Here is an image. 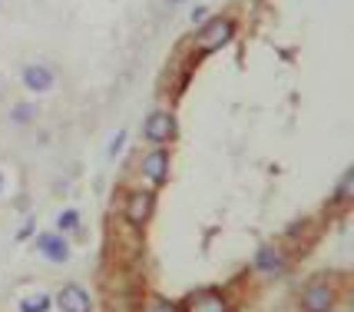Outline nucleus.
Here are the masks:
<instances>
[{"label": "nucleus", "instance_id": "1", "mask_svg": "<svg viewBox=\"0 0 354 312\" xmlns=\"http://www.w3.org/2000/svg\"><path fill=\"white\" fill-rule=\"evenodd\" d=\"M235 37V20L232 17H209L196 33V47L199 53H216Z\"/></svg>", "mask_w": 354, "mask_h": 312}, {"label": "nucleus", "instance_id": "2", "mask_svg": "<svg viewBox=\"0 0 354 312\" xmlns=\"http://www.w3.org/2000/svg\"><path fill=\"white\" fill-rule=\"evenodd\" d=\"M156 213V193L153 189H129L123 206V219L133 226V229H142Z\"/></svg>", "mask_w": 354, "mask_h": 312}, {"label": "nucleus", "instance_id": "3", "mask_svg": "<svg viewBox=\"0 0 354 312\" xmlns=\"http://www.w3.org/2000/svg\"><path fill=\"white\" fill-rule=\"evenodd\" d=\"M142 137H146V143H153V146L172 143L176 140V116H172L169 110H153L146 116V123H142Z\"/></svg>", "mask_w": 354, "mask_h": 312}, {"label": "nucleus", "instance_id": "4", "mask_svg": "<svg viewBox=\"0 0 354 312\" xmlns=\"http://www.w3.org/2000/svg\"><path fill=\"white\" fill-rule=\"evenodd\" d=\"M169 170H172V156L166 146H153L149 153H142V159H139L142 180H149L153 187H162L169 180Z\"/></svg>", "mask_w": 354, "mask_h": 312}, {"label": "nucleus", "instance_id": "5", "mask_svg": "<svg viewBox=\"0 0 354 312\" xmlns=\"http://www.w3.org/2000/svg\"><path fill=\"white\" fill-rule=\"evenodd\" d=\"M20 83H24V90H30V94H50V90L57 87V70L44 60H33L20 70Z\"/></svg>", "mask_w": 354, "mask_h": 312}, {"label": "nucleus", "instance_id": "6", "mask_svg": "<svg viewBox=\"0 0 354 312\" xmlns=\"http://www.w3.org/2000/svg\"><path fill=\"white\" fill-rule=\"evenodd\" d=\"M33 246H37V252L44 256L46 263H53V266H60L70 259V243H66L63 233H40Z\"/></svg>", "mask_w": 354, "mask_h": 312}, {"label": "nucleus", "instance_id": "7", "mask_svg": "<svg viewBox=\"0 0 354 312\" xmlns=\"http://www.w3.org/2000/svg\"><path fill=\"white\" fill-rule=\"evenodd\" d=\"M185 312H229V299L218 289H202L185 299Z\"/></svg>", "mask_w": 354, "mask_h": 312}, {"label": "nucleus", "instance_id": "8", "mask_svg": "<svg viewBox=\"0 0 354 312\" xmlns=\"http://www.w3.org/2000/svg\"><path fill=\"white\" fill-rule=\"evenodd\" d=\"M301 309L305 312H335V289H331V286H322V282L308 286L305 296H301Z\"/></svg>", "mask_w": 354, "mask_h": 312}, {"label": "nucleus", "instance_id": "9", "mask_svg": "<svg viewBox=\"0 0 354 312\" xmlns=\"http://www.w3.org/2000/svg\"><path fill=\"white\" fill-rule=\"evenodd\" d=\"M57 306H60V312H93V299L83 286H63Z\"/></svg>", "mask_w": 354, "mask_h": 312}, {"label": "nucleus", "instance_id": "10", "mask_svg": "<svg viewBox=\"0 0 354 312\" xmlns=\"http://www.w3.org/2000/svg\"><path fill=\"white\" fill-rule=\"evenodd\" d=\"M255 269L265 272V276H278V272L285 269L281 250H278V246H259V252H255Z\"/></svg>", "mask_w": 354, "mask_h": 312}, {"label": "nucleus", "instance_id": "11", "mask_svg": "<svg viewBox=\"0 0 354 312\" xmlns=\"http://www.w3.org/2000/svg\"><path fill=\"white\" fill-rule=\"evenodd\" d=\"M354 200V170H344V176L338 180V187H335V203H351Z\"/></svg>", "mask_w": 354, "mask_h": 312}, {"label": "nucleus", "instance_id": "12", "mask_svg": "<svg viewBox=\"0 0 354 312\" xmlns=\"http://www.w3.org/2000/svg\"><path fill=\"white\" fill-rule=\"evenodd\" d=\"M33 120H37V107H33V103H14V107H10V123L30 126Z\"/></svg>", "mask_w": 354, "mask_h": 312}, {"label": "nucleus", "instance_id": "13", "mask_svg": "<svg viewBox=\"0 0 354 312\" xmlns=\"http://www.w3.org/2000/svg\"><path fill=\"white\" fill-rule=\"evenodd\" d=\"M57 229H60V233H73V229H80V213L77 209H63L60 216H57Z\"/></svg>", "mask_w": 354, "mask_h": 312}, {"label": "nucleus", "instance_id": "14", "mask_svg": "<svg viewBox=\"0 0 354 312\" xmlns=\"http://www.w3.org/2000/svg\"><path fill=\"white\" fill-rule=\"evenodd\" d=\"M50 309V296H30L20 302V312H46Z\"/></svg>", "mask_w": 354, "mask_h": 312}, {"label": "nucleus", "instance_id": "15", "mask_svg": "<svg viewBox=\"0 0 354 312\" xmlns=\"http://www.w3.org/2000/svg\"><path fill=\"white\" fill-rule=\"evenodd\" d=\"M146 312H179V309L172 306L169 299H156V302H153V306H149V309H146Z\"/></svg>", "mask_w": 354, "mask_h": 312}, {"label": "nucleus", "instance_id": "16", "mask_svg": "<svg viewBox=\"0 0 354 312\" xmlns=\"http://www.w3.org/2000/svg\"><path fill=\"white\" fill-rule=\"evenodd\" d=\"M192 24H196V27H202V24H205V20H209V10H205V7H192Z\"/></svg>", "mask_w": 354, "mask_h": 312}, {"label": "nucleus", "instance_id": "17", "mask_svg": "<svg viewBox=\"0 0 354 312\" xmlns=\"http://www.w3.org/2000/svg\"><path fill=\"white\" fill-rule=\"evenodd\" d=\"M123 143H126V133L120 130V133L113 137V143H109V156H116V153H120V150H123Z\"/></svg>", "mask_w": 354, "mask_h": 312}, {"label": "nucleus", "instance_id": "18", "mask_svg": "<svg viewBox=\"0 0 354 312\" xmlns=\"http://www.w3.org/2000/svg\"><path fill=\"white\" fill-rule=\"evenodd\" d=\"M0 193H3V170H0Z\"/></svg>", "mask_w": 354, "mask_h": 312}, {"label": "nucleus", "instance_id": "19", "mask_svg": "<svg viewBox=\"0 0 354 312\" xmlns=\"http://www.w3.org/2000/svg\"><path fill=\"white\" fill-rule=\"evenodd\" d=\"M166 3H185V0H166Z\"/></svg>", "mask_w": 354, "mask_h": 312}]
</instances>
